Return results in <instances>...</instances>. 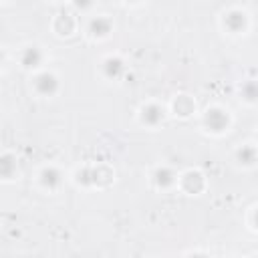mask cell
Instances as JSON below:
<instances>
[{
  "label": "cell",
  "instance_id": "cell-10",
  "mask_svg": "<svg viewBox=\"0 0 258 258\" xmlns=\"http://www.w3.org/2000/svg\"><path fill=\"white\" fill-rule=\"evenodd\" d=\"M236 155H238V161L242 165H252L256 161V157H258V153H256V149L252 145H242Z\"/></svg>",
  "mask_w": 258,
  "mask_h": 258
},
{
  "label": "cell",
  "instance_id": "cell-13",
  "mask_svg": "<svg viewBox=\"0 0 258 258\" xmlns=\"http://www.w3.org/2000/svg\"><path fill=\"white\" fill-rule=\"evenodd\" d=\"M246 101H258V81H248L242 89Z\"/></svg>",
  "mask_w": 258,
  "mask_h": 258
},
{
  "label": "cell",
  "instance_id": "cell-4",
  "mask_svg": "<svg viewBox=\"0 0 258 258\" xmlns=\"http://www.w3.org/2000/svg\"><path fill=\"white\" fill-rule=\"evenodd\" d=\"M163 119V109L159 105H147L141 109V121L149 127H155Z\"/></svg>",
  "mask_w": 258,
  "mask_h": 258
},
{
  "label": "cell",
  "instance_id": "cell-2",
  "mask_svg": "<svg viewBox=\"0 0 258 258\" xmlns=\"http://www.w3.org/2000/svg\"><path fill=\"white\" fill-rule=\"evenodd\" d=\"M34 89H36V93H40V95H44V97H50V95L56 93L58 81H56V77H54L52 73H40V75L34 79Z\"/></svg>",
  "mask_w": 258,
  "mask_h": 258
},
{
  "label": "cell",
  "instance_id": "cell-16",
  "mask_svg": "<svg viewBox=\"0 0 258 258\" xmlns=\"http://www.w3.org/2000/svg\"><path fill=\"white\" fill-rule=\"evenodd\" d=\"M256 258H258V256H256Z\"/></svg>",
  "mask_w": 258,
  "mask_h": 258
},
{
  "label": "cell",
  "instance_id": "cell-3",
  "mask_svg": "<svg viewBox=\"0 0 258 258\" xmlns=\"http://www.w3.org/2000/svg\"><path fill=\"white\" fill-rule=\"evenodd\" d=\"M224 24L228 26V30L240 32V30L246 26V14H244L242 10H230V12L224 16Z\"/></svg>",
  "mask_w": 258,
  "mask_h": 258
},
{
  "label": "cell",
  "instance_id": "cell-7",
  "mask_svg": "<svg viewBox=\"0 0 258 258\" xmlns=\"http://www.w3.org/2000/svg\"><path fill=\"white\" fill-rule=\"evenodd\" d=\"M40 183L44 185V187H48V189H54V187H58L60 185V171L56 169V167H44L42 171H40Z\"/></svg>",
  "mask_w": 258,
  "mask_h": 258
},
{
  "label": "cell",
  "instance_id": "cell-5",
  "mask_svg": "<svg viewBox=\"0 0 258 258\" xmlns=\"http://www.w3.org/2000/svg\"><path fill=\"white\" fill-rule=\"evenodd\" d=\"M20 62H22L26 69H36V67L42 62V52H40V48H36V46L24 48L22 54H20Z\"/></svg>",
  "mask_w": 258,
  "mask_h": 258
},
{
  "label": "cell",
  "instance_id": "cell-1",
  "mask_svg": "<svg viewBox=\"0 0 258 258\" xmlns=\"http://www.w3.org/2000/svg\"><path fill=\"white\" fill-rule=\"evenodd\" d=\"M204 123H206V127H208L210 131L220 133V131H224V129L228 127V115H226L222 109L212 107V109L206 111V115H204Z\"/></svg>",
  "mask_w": 258,
  "mask_h": 258
},
{
  "label": "cell",
  "instance_id": "cell-12",
  "mask_svg": "<svg viewBox=\"0 0 258 258\" xmlns=\"http://www.w3.org/2000/svg\"><path fill=\"white\" fill-rule=\"evenodd\" d=\"M183 183H185V187H187L189 191H198L204 181H202V175H200L198 171H189V173H185Z\"/></svg>",
  "mask_w": 258,
  "mask_h": 258
},
{
  "label": "cell",
  "instance_id": "cell-15",
  "mask_svg": "<svg viewBox=\"0 0 258 258\" xmlns=\"http://www.w3.org/2000/svg\"><path fill=\"white\" fill-rule=\"evenodd\" d=\"M254 224L258 226V210H256V214H254Z\"/></svg>",
  "mask_w": 258,
  "mask_h": 258
},
{
  "label": "cell",
  "instance_id": "cell-14",
  "mask_svg": "<svg viewBox=\"0 0 258 258\" xmlns=\"http://www.w3.org/2000/svg\"><path fill=\"white\" fill-rule=\"evenodd\" d=\"M189 258H208V256H206V254H191Z\"/></svg>",
  "mask_w": 258,
  "mask_h": 258
},
{
  "label": "cell",
  "instance_id": "cell-8",
  "mask_svg": "<svg viewBox=\"0 0 258 258\" xmlns=\"http://www.w3.org/2000/svg\"><path fill=\"white\" fill-rule=\"evenodd\" d=\"M153 181H155V185L157 187H169V185H173V181H175V173L169 169V167H157L155 169V173H153Z\"/></svg>",
  "mask_w": 258,
  "mask_h": 258
},
{
  "label": "cell",
  "instance_id": "cell-6",
  "mask_svg": "<svg viewBox=\"0 0 258 258\" xmlns=\"http://www.w3.org/2000/svg\"><path fill=\"white\" fill-rule=\"evenodd\" d=\"M123 71H125V64H123V60L119 56H107L103 60V73H105V77L117 79Z\"/></svg>",
  "mask_w": 258,
  "mask_h": 258
},
{
  "label": "cell",
  "instance_id": "cell-9",
  "mask_svg": "<svg viewBox=\"0 0 258 258\" xmlns=\"http://www.w3.org/2000/svg\"><path fill=\"white\" fill-rule=\"evenodd\" d=\"M109 30H111V22L105 16H95L89 22V32L93 36H105V34H109Z\"/></svg>",
  "mask_w": 258,
  "mask_h": 258
},
{
  "label": "cell",
  "instance_id": "cell-11",
  "mask_svg": "<svg viewBox=\"0 0 258 258\" xmlns=\"http://www.w3.org/2000/svg\"><path fill=\"white\" fill-rule=\"evenodd\" d=\"M0 173L2 177H12L16 173V161L10 157V155H2V161H0Z\"/></svg>",
  "mask_w": 258,
  "mask_h": 258
}]
</instances>
